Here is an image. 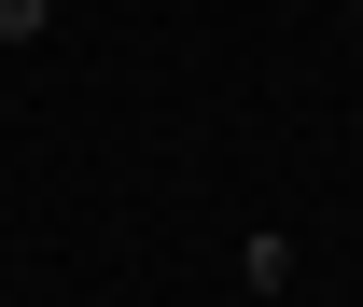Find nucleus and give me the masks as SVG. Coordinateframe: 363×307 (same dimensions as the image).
I'll return each instance as SVG.
<instances>
[{"label":"nucleus","mask_w":363,"mask_h":307,"mask_svg":"<svg viewBox=\"0 0 363 307\" xmlns=\"http://www.w3.org/2000/svg\"><path fill=\"white\" fill-rule=\"evenodd\" d=\"M43 14L56 0H0V43H43Z\"/></svg>","instance_id":"f257e3e1"}]
</instances>
